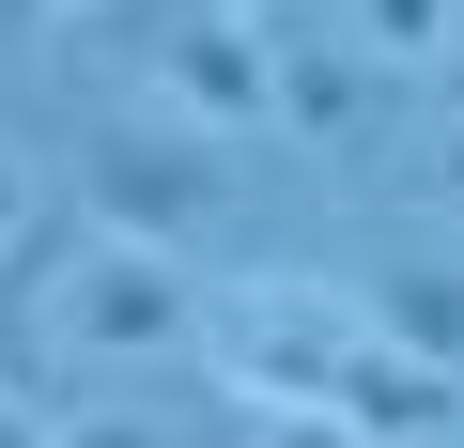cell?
<instances>
[{"label": "cell", "mask_w": 464, "mask_h": 448, "mask_svg": "<svg viewBox=\"0 0 464 448\" xmlns=\"http://www.w3.org/2000/svg\"><path fill=\"white\" fill-rule=\"evenodd\" d=\"M356 325H372V310H356V294H325V279H248V294L217 310V371L279 417V402H325V386H341ZM325 417H341V402H325Z\"/></svg>", "instance_id": "obj_1"}, {"label": "cell", "mask_w": 464, "mask_h": 448, "mask_svg": "<svg viewBox=\"0 0 464 448\" xmlns=\"http://www.w3.org/2000/svg\"><path fill=\"white\" fill-rule=\"evenodd\" d=\"M78 216H93V233H124V248H186L201 216H217V155L170 139V124H124V139H93Z\"/></svg>", "instance_id": "obj_2"}, {"label": "cell", "mask_w": 464, "mask_h": 448, "mask_svg": "<svg viewBox=\"0 0 464 448\" xmlns=\"http://www.w3.org/2000/svg\"><path fill=\"white\" fill-rule=\"evenodd\" d=\"M63 340L78 356H170L186 340V279H170V248H124V233H93L78 263H63Z\"/></svg>", "instance_id": "obj_3"}, {"label": "cell", "mask_w": 464, "mask_h": 448, "mask_svg": "<svg viewBox=\"0 0 464 448\" xmlns=\"http://www.w3.org/2000/svg\"><path fill=\"white\" fill-rule=\"evenodd\" d=\"M140 62H155V93L201 109V124H279V62H264V32L232 16V0H170Z\"/></svg>", "instance_id": "obj_4"}, {"label": "cell", "mask_w": 464, "mask_h": 448, "mask_svg": "<svg viewBox=\"0 0 464 448\" xmlns=\"http://www.w3.org/2000/svg\"><path fill=\"white\" fill-rule=\"evenodd\" d=\"M356 433H449L464 417V371H433V356H402V340H372L356 325V356H341V386H325Z\"/></svg>", "instance_id": "obj_5"}, {"label": "cell", "mask_w": 464, "mask_h": 448, "mask_svg": "<svg viewBox=\"0 0 464 448\" xmlns=\"http://www.w3.org/2000/svg\"><path fill=\"white\" fill-rule=\"evenodd\" d=\"M356 310H372V340H402V356H433V371H464V263H449V248H418V263H387V279H372Z\"/></svg>", "instance_id": "obj_6"}, {"label": "cell", "mask_w": 464, "mask_h": 448, "mask_svg": "<svg viewBox=\"0 0 464 448\" xmlns=\"http://www.w3.org/2000/svg\"><path fill=\"white\" fill-rule=\"evenodd\" d=\"M279 124H295V139H356V124H372V62H341V47H279Z\"/></svg>", "instance_id": "obj_7"}, {"label": "cell", "mask_w": 464, "mask_h": 448, "mask_svg": "<svg viewBox=\"0 0 464 448\" xmlns=\"http://www.w3.org/2000/svg\"><path fill=\"white\" fill-rule=\"evenodd\" d=\"M356 32H372V62L402 78V62H433V47H449V0H356Z\"/></svg>", "instance_id": "obj_8"}, {"label": "cell", "mask_w": 464, "mask_h": 448, "mask_svg": "<svg viewBox=\"0 0 464 448\" xmlns=\"http://www.w3.org/2000/svg\"><path fill=\"white\" fill-rule=\"evenodd\" d=\"M264 448H356V417H325V402H279V417H264Z\"/></svg>", "instance_id": "obj_9"}, {"label": "cell", "mask_w": 464, "mask_h": 448, "mask_svg": "<svg viewBox=\"0 0 464 448\" xmlns=\"http://www.w3.org/2000/svg\"><path fill=\"white\" fill-rule=\"evenodd\" d=\"M63 448H155V417H124V402H109V417H63Z\"/></svg>", "instance_id": "obj_10"}, {"label": "cell", "mask_w": 464, "mask_h": 448, "mask_svg": "<svg viewBox=\"0 0 464 448\" xmlns=\"http://www.w3.org/2000/svg\"><path fill=\"white\" fill-rule=\"evenodd\" d=\"M78 16V0H0V32H63Z\"/></svg>", "instance_id": "obj_11"}, {"label": "cell", "mask_w": 464, "mask_h": 448, "mask_svg": "<svg viewBox=\"0 0 464 448\" xmlns=\"http://www.w3.org/2000/svg\"><path fill=\"white\" fill-rule=\"evenodd\" d=\"M16 216H32V170H16V155H0V233H16Z\"/></svg>", "instance_id": "obj_12"}, {"label": "cell", "mask_w": 464, "mask_h": 448, "mask_svg": "<svg viewBox=\"0 0 464 448\" xmlns=\"http://www.w3.org/2000/svg\"><path fill=\"white\" fill-rule=\"evenodd\" d=\"M433 93H449V124H464V47H449V62H433Z\"/></svg>", "instance_id": "obj_13"}, {"label": "cell", "mask_w": 464, "mask_h": 448, "mask_svg": "<svg viewBox=\"0 0 464 448\" xmlns=\"http://www.w3.org/2000/svg\"><path fill=\"white\" fill-rule=\"evenodd\" d=\"M433 170H449V186H464V124H449V155H433Z\"/></svg>", "instance_id": "obj_14"}, {"label": "cell", "mask_w": 464, "mask_h": 448, "mask_svg": "<svg viewBox=\"0 0 464 448\" xmlns=\"http://www.w3.org/2000/svg\"><path fill=\"white\" fill-rule=\"evenodd\" d=\"M232 16H264V0H232Z\"/></svg>", "instance_id": "obj_15"}]
</instances>
